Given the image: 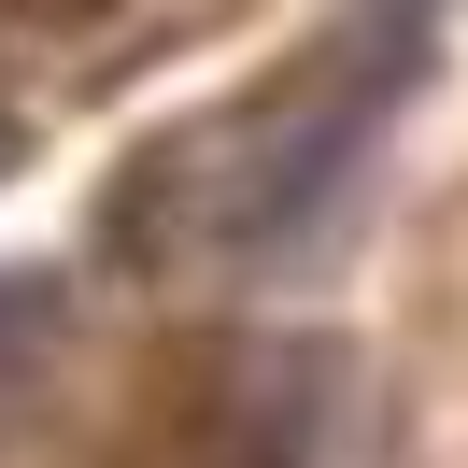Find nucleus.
Segmentation results:
<instances>
[{
	"instance_id": "obj_1",
	"label": "nucleus",
	"mask_w": 468,
	"mask_h": 468,
	"mask_svg": "<svg viewBox=\"0 0 468 468\" xmlns=\"http://www.w3.org/2000/svg\"><path fill=\"white\" fill-rule=\"evenodd\" d=\"M426 15L440 0H355V29L326 43L284 100H256V114L228 128V156H213V241L284 256L298 228H326V199L355 185V156L383 143L411 58H426Z\"/></svg>"
}]
</instances>
